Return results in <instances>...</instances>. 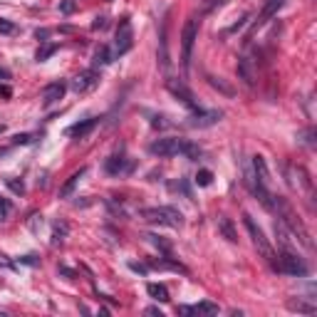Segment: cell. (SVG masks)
I'll list each match as a JSON object with an SVG mask.
<instances>
[{
    "mask_svg": "<svg viewBox=\"0 0 317 317\" xmlns=\"http://www.w3.org/2000/svg\"><path fill=\"white\" fill-rule=\"evenodd\" d=\"M265 208L273 211V213L278 216V221H280L292 235H297V240H300L305 248H312L310 233H307V228H305V223L300 221V216L295 213V208L288 203V199H283V196H273V194H270V201H268Z\"/></svg>",
    "mask_w": 317,
    "mask_h": 317,
    "instance_id": "6da1fadb",
    "label": "cell"
},
{
    "mask_svg": "<svg viewBox=\"0 0 317 317\" xmlns=\"http://www.w3.org/2000/svg\"><path fill=\"white\" fill-rule=\"evenodd\" d=\"M144 221L149 223H159V226H169V228H181L183 226V213L173 206H154L142 211Z\"/></svg>",
    "mask_w": 317,
    "mask_h": 317,
    "instance_id": "7a4b0ae2",
    "label": "cell"
},
{
    "mask_svg": "<svg viewBox=\"0 0 317 317\" xmlns=\"http://www.w3.org/2000/svg\"><path fill=\"white\" fill-rule=\"evenodd\" d=\"M273 270L285 273V275H292V278H305V275L310 273L307 263L300 258V256H295L292 250H280V253L275 256V265H273Z\"/></svg>",
    "mask_w": 317,
    "mask_h": 317,
    "instance_id": "3957f363",
    "label": "cell"
},
{
    "mask_svg": "<svg viewBox=\"0 0 317 317\" xmlns=\"http://www.w3.org/2000/svg\"><path fill=\"white\" fill-rule=\"evenodd\" d=\"M243 223H245V228H248L250 238H253V245H256V250H258L260 256L268 260L270 265H275V253H273V245H270V240L265 238V231H263L258 223H256V218H253L250 213H243Z\"/></svg>",
    "mask_w": 317,
    "mask_h": 317,
    "instance_id": "277c9868",
    "label": "cell"
},
{
    "mask_svg": "<svg viewBox=\"0 0 317 317\" xmlns=\"http://www.w3.org/2000/svg\"><path fill=\"white\" fill-rule=\"evenodd\" d=\"M196 35H199V20H196V18H188L183 30H181V65H183V70L191 67V52H194Z\"/></svg>",
    "mask_w": 317,
    "mask_h": 317,
    "instance_id": "5b68a950",
    "label": "cell"
},
{
    "mask_svg": "<svg viewBox=\"0 0 317 317\" xmlns=\"http://www.w3.org/2000/svg\"><path fill=\"white\" fill-rule=\"evenodd\" d=\"M132 47H134L132 20H129V18H121V20H119V28H116V35H114V52L116 55H126Z\"/></svg>",
    "mask_w": 317,
    "mask_h": 317,
    "instance_id": "8992f818",
    "label": "cell"
},
{
    "mask_svg": "<svg viewBox=\"0 0 317 317\" xmlns=\"http://www.w3.org/2000/svg\"><path fill=\"white\" fill-rule=\"evenodd\" d=\"M181 149H183V139H176V137H164V139H156V142H151V146H149V154H154V156H161V159H169V156L181 154Z\"/></svg>",
    "mask_w": 317,
    "mask_h": 317,
    "instance_id": "52a82bcc",
    "label": "cell"
},
{
    "mask_svg": "<svg viewBox=\"0 0 317 317\" xmlns=\"http://www.w3.org/2000/svg\"><path fill=\"white\" fill-rule=\"evenodd\" d=\"M166 89L171 92V94L178 99V102H181V104H186L188 109H196V107H199V102H196L194 92L186 87V82H183V80H173V77H169V80H166Z\"/></svg>",
    "mask_w": 317,
    "mask_h": 317,
    "instance_id": "ba28073f",
    "label": "cell"
},
{
    "mask_svg": "<svg viewBox=\"0 0 317 317\" xmlns=\"http://www.w3.org/2000/svg\"><path fill=\"white\" fill-rule=\"evenodd\" d=\"M102 82V77H99V72L97 70H82L75 80H72V89L77 92V94H87V92H92V89H97Z\"/></svg>",
    "mask_w": 317,
    "mask_h": 317,
    "instance_id": "9c48e42d",
    "label": "cell"
},
{
    "mask_svg": "<svg viewBox=\"0 0 317 317\" xmlns=\"http://www.w3.org/2000/svg\"><path fill=\"white\" fill-rule=\"evenodd\" d=\"M238 77L248 87L256 85V77H258V59H256V55L245 52L243 57H238Z\"/></svg>",
    "mask_w": 317,
    "mask_h": 317,
    "instance_id": "30bf717a",
    "label": "cell"
},
{
    "mask_svg": "<svg viewBox=\"0 0 317 317\" xmlns=\"http://www.w3.org/2000/svg\"><path fill=\"white\" fill-rule=\"evenodd\" d=\"M221 116L223 112H218V109H211V112H203V109H194V114L188 119V126H194V129H206V126H213V124H218L221 121Z\"/></svg>",
    "mask_w": 317,
    "mask_h": 317,
    "instance_id": "8fae6325",
    "label": "cell"
},
{
    "mask_svg": "<svg viewBox=\"0 0 317 317\" xmlns=\"http://www.w3.org/2000/svg\"><path fill=\"white\" fill-rule=\"evenodd\" d=\"M104 169L109 176H121V173H129L134 169V164L124 156V154H112L109 159H107V164H104Z\"/></svg>",
    "mask_w": 317,
    "mask_h": 317,
    "instance_id": "7c38bea8",
    "label": "cell"
},
{
    "mask_svg": "<svg viewBox=\"0 0 317 317\" xmlns=\"http://www.w3.org/2000/svg\"><path fill=\"white\" fill-rule=\"evenodd\" d=\"M65 92H67V85H65V82H52V85H47L45 92H42V104L50 107V104L59 102V99L65 97Z\"/></svg>",
    "mask_w": 317,
    "mask_h": 317,
    "instance_id": "4fadbf2b",
    "label": "cell"
},
{
    "mask_svg": "<svg viewBox=\"0 0 317 317\" xmlns=\"http://www.w3.org/2000/svg\"><path fill=\"white\" fill-rule=\"evenodd\" d=\"M97 124H99V119H97V116H87V119H82V121L72 124V126L67 129V134H70V137H75V139H82V137H87V134H89Z\"/></svg>",
    "mask_w": 317,
    "mask_h": 317,
    "instance_id": "5bb4252c",
    "label": "cell"
},
{
    "mask_svg": "<svg viewBox=\"0 0 317 317\" xmlns=\"http://www.w3.org/2000/svg\"><path fill=\"white\" fill-rule=\"evenodd\" d=\"M285 305H288V310H292V312H300V315H315V312H317V305H315V302H305L302 297H290Z\"/></svg>",
    "mask_w": 317,
    "mask_h": 317,
    "instance_id": "9a60e30c",
    "label": "cell"
},
{
    "mask_svg": "<svg viewBox=\"0 0 317 317\" xmlns=\"http://www.w3.org/2000/svg\"><path fill=\"white\" fill-rule=\"evenodd\" d=\"M166 28H169V15H166V18H164V23H161V40H159V45H161L159 62H161V67H164V70H169V40H166Z\"/></svg>",
    "mask_w": 317,
    "mask_h": 317,
    "instance_id": "2e32d148",
    "label": "cell"
},
{
    "mask_svg": "<svg viewBox=\"0 0 317 317\" xmlns=\"http://www.w3.org/2000/svg\"><path fill=\"white\" fill-rule=\"evenodd\" d=\"M85 173H87V166H82L80 171L72 173V176H70V178L65 181V186L59 188V199H70V196H72V191L77 188V183H80V178H82Z\"/></svg>",
    "mask_w": 317,
    "mask_h": 317,
    "instance_id": "e0dca14e",
    "label": "cell"
},
{
    "mask_svg": "<svg viewBox=\"0 0 317 317\" xmlns=\"http://www.w3.org/2000/svg\"><path fill=\"white\" fill-rule=\"evenodd\" d=\"M253 173H256V178H258L260 186H268V181H270V171H268V164H265V159L263 156H253Z\"/></svg>",
    "mask_w": 317,
    "mask_h": 317,
    "instance_id": "ac0fdd59",
    "label": "cell"
},
{
    "mask_svg": "<svg viewBox=\"0 0 317 317\" xmlns=\"http://www.w3.org/2000/svg\"><path fill=\"white\" fill-rule=\"evenodd\" d=\"M216 226H218V231L223 233V238H226L228 243H238V233H235V228H233L231 218L218 216V218H216Z\"/></svg>",
    "mask_w": 317,
    "mask_h": 317,
    "instance_id": "d6986e66",
    "label": "cell"
},
{
    "mask_svg": "<svg viewBox=\"0 0 317 317\" xmlns=\"http://www.w3.org/2000/svg\"><path fill=\"white\" fill-rule=\"evenodd\" d=\"M275 238H278V245H280V250H292V240H290V231L280 223V221H275Z\"/></svg>",
    "mask_w": 317,
    "mask_h": 317,
    "instance_id": "ffe728a7",
    "label": "cell"
},
{
    "mask_svg": "<svg viewBox=\"0 0 317 317\" xmlns=\"http://www.w3.org/2000/svg\"><path fill=\"white\" fill-rule=\"evenodd\" d=\"M285 5V0H265V5H263V13H260V20H258V25L260 23H265L268 18H273V15H278V10Z\"/></svg>",
    "mask_w": 317,
    "mask_h": 317,
    "instance_id": "44dd1931",
    "label": "cell"
},
{
    "mask_svg": "<svg viewBox=\"0 0 317 317\" xmlns=\"http://www.w3.org/2000/svg\"><path fill=\"white\" fill-rule=\"evenodd\" d=\"M146 292H149L156 302H169V300H171L166 285H161V283H149V285H146Z\"/></svg>",
    "mask_w": 317,
    "mask_h": 317,
    "instance_id": "7402d4cb",
    "label": "cell"
},
{
    "mask_svg": "<svg viewBox=\"0 0 317 317\" xmlns=\"http://www.w3.org/2000/svg\"><path fill=\"white\" fill-rule=\"evenodd\" d=\"M92 62H94V67H104V65H109V62H112V50H109L107 45H99V47L94 50Z\"/></svg>",
    "mask_w": 317,
    "mask_h": 317,
    "instance_id": "603a6c76",
    "label": "cell"
},
{
    "mask_svg": "<svg viewBox=\"0 0 317 317\" xmlns=\"http://www.w3.org/2000/svg\"><path fill=\"white\" fill-rule=\"evenodd\" d=\"M144 238L151 243V245H156L164 256H171V243H169V240H164V238H159V235H154V233H146Z\"/></svg>",
    "mask_w": 317,
    "mask_h": 317,
    "instance_id": "cb8c5ba5",
    "label": "cell"
},
{
    "mask_svg": "<svg viewBox=\"0 0 317 317\" xmlns=\"http://www.w3.org/2000/svg\"><path fill=\"white\" fill-rule=\"evenodd\" d=\"M57 50H59V45H57V42H50V45H42V47H40V50L35 52V59H37V62H45V59H50V57H52V55H55Z\"/></svg>",
    "mask_w": 317,
    "mask_h": 317,
    "instance_id": "d4e9b609",
    "label": "cell"
},
{
    "mask_svg": "<svg viewBox=\"0 0 317 317\" xmlns=\"http://www.w3.org/2000/svg\"><path fill=\"white\" fill-rule=\"evenodd\" d=\"M181 154H183L186 159H191V161H199L203 151H201V146L191 144V142H183V149H181Z\"/></svg>",
    "mask_w": 317,
    "mask_h": 317,
    "instance_id": "484cf974",
    "label": "cell"
},
{
    "mask_svg": "<svg viewBox=\"0 0 317 317\" xmlns=\"http://www.w3.org/2000/svg\"><path fill=\"white\" fill-rule=\"evenodd\" d=\"M208 85L213 87V89H221V92H223V94H228V97H233V87L226 85L221 77H211V75H208Z\"/></svg>",
    "mask_w": 317,
    "mask_h": 317,
    "instance_id": "4316f807",
    "label": "cell"
},
{
    "mask_svg": "<svg viewBox=\"0 0 317 317\" xmlns=\"http://www.w3.org/2000/svg\"><path fill=\"white\" fill-rule=\"evenodd\" d=\"M194 312L196 315H218V305H213V302H199L194 307Z\"/></svg>",
    "mask_w": 317,
    "mask_h": 317,
    "instance_id": "83f0119b",
    "label": "cell"
},
{
    "mask_svg": "<svg viewBox=\"0 0 317 317\" xmlns=\"http://www.w3.org/2000/svg\"><path fill=\"white\" fill-rule=\"evenodd\" d=\"M5 183H8V188H10L13 194H18V196H23V194H25V183H23V181H18V178H13V176H10V178H5Z\"/></svg>",
    "mask_w": 317,
    "mask_h": 317,
    "instance_id": "f1b7e54d",
    "label": "cell"
},
{
    "mask_svg": "<svg viewBox=\"0 0 317 317\" xmlns=\"http://www.w3.org/2000/svg\"><path fill=\"white\" fill-rule=\"evenodd\" d=\"M196 183L199 186H211L213 183V173L208 171V169H201V171L196 173Z\"/></svg>",
    "mask_w": 317,
    "mask_h": 317,
    "instance_id": "f546056e",
    "label": "cell"
},
{
    "mask_svg": "<svg viewBox=\"0 0 317 317\" xmlns=\"http://www.w3.org/2000/svg\"><path fill=\"white\" fill-rule=\"evenodd\" d=\"M13 32H18V25H15L13 20L0 18V35H13Z\"/></svg>",
    "mask_w": 317,
    "mask_h": 317,
    "instance_id": "4dcf8cb0",
    "label": "cell"
},
{
    "mask_svg": "<svg viewBox=\"0 0 317 317\" xmlns=\"http://www.w3.org/2000/svg\"><path fill=\"white\" fill-rule=\"evenodd\" d=\"M65 235H67V226L62 223V226H55V233H52V245H59L62 240H65Z\"/></svg>",
    "mask_w": 317,
    "mask_h": 317,
    "instance_id": "1f68e13d",
    "label": "cell"
},
{
    "mask_svg": "<svg viewBox=\"0 0 317 317\" xmlns=\"http://www.w3.org/2000/svg\"><path fill=\"white\" fill-rule=\"evenodd\" d=\"M10 211H13V206H10V201L0 196V221H8V216H10Z\"/></svg>",
    "mask_w": 317,
    "mask_h": 317,
    "instance_id": "d6a6232c",
    "label": "cell"
},
{
    "mask_svg": "<svg viewBox=\"0 0 317 317\" xmlns=\"http://www.w3.org/2000/svg\"><path fill=\"white\" fill-rule=\"evenodd\" d=\"M75 8H77V3H75V0H62V3H59V13H62V15L75 13Z\"/></svg>",
    "mask_w": 317,
    "mask_h": 317,
    "instance_id": "836d02e7",
    "label": "cell"
},
{
    "mask_svg": "<svg viewBox=\"0 0 317 317\" xmlns=\"http://www.w3.org/2000/svg\"><path fill=\"white\" fill-rule=\"evenodd\" d=\"M107 25H109V20H107L104 15H97V18H94V23H92V30H104Z\"/></svg>",
    "mask_w": 317,
    "mask_h": 317,
    "instance_id": "e575fe53",
    "label": "cell"
},
{
    "mask_svg": "<svg viewBox=\"0 0 317 317\" xmlns=\"http://www.w3.org/2000/svg\"><path fill=\"white\" fill-rule=\"evenodd\" d=\"M32 142V134H15L13 137V144H30Z\"/></svg>",
    "mask_w": 317,
    "mask_h": 317,
    "instance_id": "d590c367",
    "label": "cell"
},
{
    "mask_svg": "<svg viewBox=\"0 0 317 317\" xmlns=\"http://www.w3.org/2000/svg\"><path fill=\"white\" fill-rule=\"evenodd\" d=\"M42 228V216H32V221H30V231L37 233Z\"/></svg>",
    "mask_w": 317,
    "mask_h": 317,
    "instance_id": "8d00e7d4",
    "label": "cell"
},
{
    "mask_svg": "<svg viewBox=\"0 0 317 317\" xmlns=\"http://www.w3.org/2000/svg\"><path fill=\"white\" fill-rule=\"evenodd\" d=\"M129 268L134 270V273H139V275H146L149 270H146V265H142V263H134V260H129Z\"/></svg>",
    "mask_w": 317,
    "mask_h": 317,
    "instance_id": "74e56055",
    "label": "cell"
},
{
    "mask_svg": "<svg viewBox=\"0 0 317 317\" xmlns=\"http://www.w3.org/2000/svg\"><path fill=\"white\" fill-rule=\"evenodd\" d=\"M20 263H25V265H40V258L30 253V256H23V258H20Z\"/></svg>",
    "mask_w": 317,
    "mask_h": 317,
    "instance_id": "f35d334b",
    "label": "cell"
},
{
    "mask_svg": "<svg viewBox=\"0 0 317 317\" xmlns=\"http://www.w3.org/2000/svg\"><path fill=\"white\" fill-rule=\"evenodd\" d=\"M35 37H37L40 42H45V40L50 37V30H47V28H42V30H35Z\"/></svg>",
    "mask_w": 317,
    "mask_h": 317,
    "instance_id": "ab89813d",
    "label": "cell"
},
{
    "mask_svg": "<svg viewBox=\"0 0 317 317\" xmlns=\"http://www.w3.org/2000/svg\"><path fill=\"white\" fill-rule=\"evenodd\" d=\"M59 275H65L67 280H75V278H77V273H75V270H70V268H59Z\"/></svg>",
    "mask_w": 317,
    "mask_h": 317,
    "instance_id": "60d3db41",
    "label": "cell"
},
{
    "mask_svg": "<svg viewBox=\"0 0 317 317\" xmlns=\"http://www.w3.org/2000/svg\"><path fill=\"white\" fill-rule=\"evenodd\" d=\"M151 126H166L164 116H154V119H151Z\"/></svg>",
    "mask_w": 317,
    "mask_h": 317,
    "instance_id": "b9f144b4",
    "label": "cell"
},
{
    "mask_svg": "<svg viewBox=\"0 0 317 317\" xmlns=\"http://www.w3.org/2000/svg\"><path fill=\"white\" fill-rule=\"evenodd\" d=\"M146 315H159V317H164V312H161L159 307H146Z\"/></svg>",
    "mask_w": 317,
    "mask_h": 317,
    "instance_id": "7bdbcfd3",
    "label": "cell"
},
{
    "mask_svg": "<svg viewBox=\"0 0 317 317\" xmlns=\"http://www.w3.org/2000/svg\"><path fill=\"white\" fill-rule=\"evenodd\" d=\"M0 80H10V72L5 67H0Z\"/></svg>",
    "mask_w": 317,
    "mask_h": 317,
    "instance_id": "ee69618b",
    "label": "cell"
},
{
    "mask_svg": "<svg viewBox=\"0 0 317 317\" xmlns=\"http://www.w3.org/2000/svg\"><path fill=\"white\" fill-rule=\"evenodd\" d=\"M3 154H5V149H0V156H3Z\"/></svg>",
    "mask_w": 317,
    "mask_h": 317,
    "instance_id": "f6af8a7d",
    "label": "cell"
},
{
    "mask_svg": "<svg viewBox=\"0 0 317 317\" xmlns=\"http://www.w3.org/2000/svg\"><path fill=\"white\" fill-rule=\"evenodd\" d=\"M3 129H5V126H3V124H0V132H3Z\"/></svg>",
    "mask_w": 317,
    "mask_h": 317,
    "instance_id": "bcb514c9",
    "label": "cell"
}]
</instances>
